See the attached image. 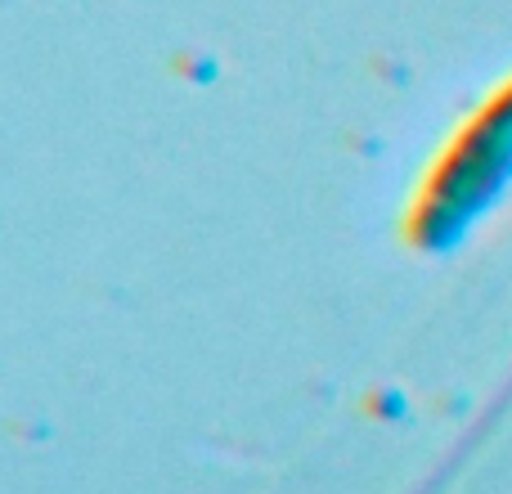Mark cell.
<instances>
[{
	"mask_svg": "<svg viewBox=\"0 0 512 494\" xmlns=\"http://www.w3.org/2000/svg\"><path fill=\"white\" fill-rule=\"evenodd\" d=\"M512 185V81L495 99H486L472 126L454 140L436 167L432 189L423 198V234L432 243H450Z\"/></svg>",
	"mask_w": 512,
	"mask_h": 494,
	"instance_id": "obj_1",
	"label": "cell"
}]
</instances>
